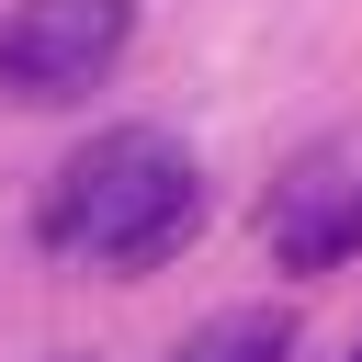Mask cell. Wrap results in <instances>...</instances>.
Returning <instances> with one entry per match:
<instances>
[{"label": "cell", "instance_id": "6da1fadb", "mask_svg": "<svg viewBox=\"0 0 362 362\" xmlns=\"http://www.w3.org/2000/svg\"><path fill=\"white\" fill-rule=\"evenodd\" d=\"M192 226H204V170L158 124H102L90 147L57 158V181L34 204V238L79 272H158Z\"/></svg>", "mask_w": 362, "mask_h": 362}, {"label": "cell", "instance_id": "277c9868", "mask_svg": "<svg viewBox=\"0 0 362 362\" xmlns=\"http://www.w3.org/2000/svg\"><path fill=\"white\" fill-rule=\"evenodd\" d=\"M170 362H294V317H283V305H226V317H204Z\"/></svg>", "mask_w": 362, "mask_h": 362}, {"label": "cell", "instance_id": "3957f363", "mask_svg": "<svg viewBox=\"0 0 362 362\" xmlns=\"http://www.w3.org/2000/svg\"><path fill=\"white\" fill-rule=\"evenodd\" d=\"M260 226H272V260H283V272H339V260L362 249V158L305 147V158L272 181Z\"/></svg>", "mask_w": 362, "mask_h": 362}, {"label": "cell", "instance_id": "7a4b0ae2", "mask_svg": "<svg viewBox=\"0 0 362 362\" xmlns=\"http://www.w3.org/2000/svg\"><path fill=\"white\" fill-rule=\"evenodd\" d=\"M124 34H136V0H23V11L0 23V90L34 102V113L90 102V90L113 79Z\"/></svg>", "mask_w": 362, "mask_h": 362}, {"label": "cell", "instance_id": "8992f818", "mask_svg": "<svg viewBox=\"0 0 362 362\" xmlns=\"http://www.w3.org/2000/svg\"><path fill=\"white\" fill-rule=\"evenodd\" d=\"M351 362H362V351H351Z\"/></svg>", "mask_w": 362, "mask_h": 362}, {"label": "cell", "instance_id": "5b68a950", "mask_svg": "<svg viewBox=\"0 0 362 362\" xmlns=\"http://www.w3.org/2000/svg\"><path fill=\"white\" fill-rule=\"evenodd\" d=\"M57 362H79V351H57Z\"/></svg>", "mask_w": 362, "mask_h": 362}]
</instances>
